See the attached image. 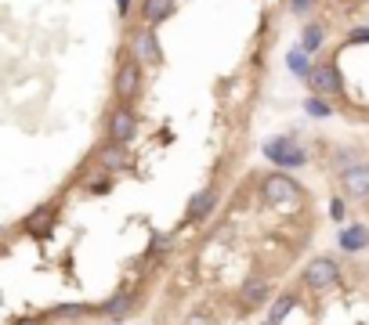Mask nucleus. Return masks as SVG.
<instances>
[{
    "instance_id": "obj_1",
    "label": "nucleus",
    "mask_w": 369,
    "mask_h": 325,
    "mask_svg": "<svg viewBox=\"0 0 369 325\" xmlns=\"http://www.w3.org/2000/svg\"><path fill=\"white\" fill-rule=\"evenodd\" d=\"M340 282V264L333 260V257H315V260H308V267H304V286L311 289V293H326L330 286H337Z\"/></svg>"
},
{
    "instance_id": "obj_2",
    "label": "nucleus",
    "mask_w": 369,
    "mask_h": 325,
    "mask_svg": "<svg viewBox=\"0 0 369 325\" xmlns=\"http://www.w3.org/2000/svg\"><path fill=\"white\" fill-rule=\"evenodd\" d=\"M261 199H265L268 206L297 202L300 199V185L290 174H268V177H261Z\"/></svg>"
},
{
    "instance_id": "obj_3",
    "label": "nucleus",
    "mask_w": 369,
    "mask_h": 325,
    "mask_svg": "<svg viewBox=\"0 0 369 325\" xmlns=\"http://www.w3.org/2000/svg\"><path fill=\"white\" fill-rule=\"evenodd\" d=\"M265 159H272L276 167H304V162H308L304 148H297L290 134H283V138H268V141H265Z\"/></svg>"
},
{
    "instance_id": "obj_4",
    "label": "nucleus",
    "mask_w": 369,
    "mask_h": 325,
    "mask_svg": "<svg viewBox=\"0 0 369 325\" xmlns=\"http://www.w3.org/2000/svg\"><path fill=\"white\" fill-rule=\"evenodd\" d=\"M131 58H138L141 66H163V51H160V40H156L152 26L134 29V36H131Z\"/></svg>"
},
{
    "instance_id": "obj_5",
    "label": "nucleus",
    "mask_w": 369,
    "mask_h": 325,
    "mask_svg": "<svg viewBox=\"0 0 369 325\" xmlns=\"http://www.w3.org/2000/svg\"><path fill=\"white\" fill-rule=\"evenodd\" d=\"M113 91H116L120 101H131V98L141 91V62H138V58L120 62V69H116V76H113Z\"/></svg>"
},
{
    "instance_id": "obj_6",
    "label": "nucleus",
    "mask_w": 369,
    "mask_h": 325,
    "mask_svg": "<svg viewBox=\"0 0 369 325\" xmlns=\"http://www.w3.org/2000/svg\"><path fill=\"white\" fill-rule=\"evenodd\" d=\"M134 127H138V120H134V113H131L127 105L113 108V116H109V138H113V145H127L134 138Z\"/></svg>"
},
{
    "instance_id": "obj_7",
    "label": "nucleus",
    "mask_w": 369,
    "mask_h": 325,
    "mask_svg": "<svg viewBox=\"0 0 369 325\" xmlns=\"http://www.w3.org/2000/svg\"><path fill=\"white\" fill-rule=\"evenodd\" d=\"M340 185L351 199H369V167L365 162H355V167H344Z\"/></svg>"
},
{
    "instance_id": "obj_8",
    "label": "nucleus",
    "mask_w": 369,
    "mask_h": 325,
    "mask_svg": "<svg viewBox=\"0 0 369 325\" xmlns=\"http://www.w3.org/2000/svg\"><path fill=\"white\" fill-rule=\"evenodd\" d=\"M308 83L315 87V94H337L340 91V73H337V66H315L311 69V76H308Z\"/></svg>"
},
{
    "instance_id": "obj_9",
    "label": "nucleus",
    "mask_w": 369,
    "mask_h": 325,
    "mask_svg": "<svg viewBox=\"0 0 369 325\" xmlns=\"http://www.w3.org/2000/svg\"><path fill=\"white\" fill-rule=\"evenodd\" d=\"M174 8H178V0H141V19H145V26L156 29L174 15Z\"/></svg>"
},
{
    "instance_id": "obj_10",
    "label": "nucleus",
    "mask_w": 369,
    "mask_h": 325,
    "mask_svg": "<svg viewBox=\"0 0 369 325\" xmlns=\"http://www.w3.org/2000/svg\"><path fill=\"white\" fill-rule=\"evenodd\" d=\"M268 293H272L268 279H261V275H250V279L243 282V289H239V300H243L246 307H257V304H265V300H268Z\"/></svg>"
},
{
    "instance_id": "obj_11",
    "label": "nucleus",
    "mask_w": 369,
    "mask_h": 325,
    "mask_svg": "<svg viewBox=\"0 0 369 325\" xmlns=\"http://www.w3.org/2000/svg\"><path fill=\"white\" fill-rule=\"evenodd\" d=\"M218 206V188L214 185H210V188H203V192H196L192 199H188V221H203V217L210 213V210H214Z\"/></svg>"
},
{
    "instance_id": "obj_12",
    "label": "nucleus",
    "mask_w": 369,
    "mask_h": 325,
    "mask_svg": "<svg viewBox=\"0 0 369 325\" xmlns=\"http://www.w3.org/2000/svg\"><path fill=\"white\" fill-rule=\"evenodd\" d=\"M365 246H369V228H365V225H348V228H340V249L362 253Z\"/></svg>"
},
{
    "instance_id": "obj_13",
    "label": "nucleus",
    "mask_w": 369,
    "mask_h": 325,
    "mask_svg": "<svg viewBox=\"0 0 369 325\" xmlns=\"http://www.w3.org/2000/svg\"><path fill=\"white\" fill-rule=\"evenodd\" d=\"M55 217H59L55 206H40V210L29 217V221H26V232H29V235H47L51 225H55Z\"/></svg>"
},
{
    "instance_id": "obj_14",
    "label": "nucleus",
    "mask_w": 369,
    "mask_h": 325,
    "mask_svg": "<svg viewBox=\"0 0 369 325\" xmlns=\"http://www.w3.org/2000/svg\"><path fill=\"white\" fill-rule=\"evenodd\" d=\"M286 66H290V73L293 76H300V80H308L311 76V62H308V51L304 47H290V54H286Z\"/></svg>"
},
{
    "instance_id": "obj_15",
    "label": "nucleus",
    "mask_w": 369,
    "mask_h": 325,
    "mask_svg": "<svg viewBox=\"0 0 369 325\" xmlns=\"http://www.w3.org/2000/svg\"><path fill=\"white\" fill-rule=\"evenodd\" d=\"M326 43V26H319V22H311V26H304V36H300V47L308 51V54H315Z\"/></svg>"
},
{
    "instance_id": "obj_16",
    "label": "nucleus",
    "mask_w": 369,
    "mask_h": 325,
    "mask_svg": "<svg viewBox=\"0 0 369 325\" xmlns=\"http://www.w3.org/2000/svg\"><path fill=\"white\" fill-rule=\"evenodd\" d=\"M98 311L109 314V318H127V311H131V293H116L113 300H105Z\"/></svg>"
},
{
    "instance_id": "obj_17",
    "label": "nucleus",
    "mask_w": 369,
    "mask_h": 325,
    "mask_svg": "<svg viewBox=\"0 0 369 325\" xmlns=\"http://www.w3.org/2000/svg\"><path fill=\"white\" fill-rule=\"evenodd\" d=\"M101 162H105V170H116V167H123V148L120 145H109L101 152Z\"/></svg>"
},
{
    "instance_id": "obj_18",
    "label": "nucleus",
    "mask_w": 369,
    "mask_h": 325,
    "mask_svg": "<svg viewBox=\"0 0 369 325\" xmlns=\"http://www.w3.org/2000/svg\"><path fill=\"white\" fill-rule=\"evenodd\" d=\"M293 307H297V296H293V293H286V296H279V304L272 307V321H283V318H286V314H290Z\"/></svg>"
},
{
    "instance_id": "obj_19",
    "label": "nucleus",
    "mask_w": 369,
    "mask_h": 325,
    "mask_svg": "<svg viewBox=\"0 0 369 325\" xmlns=\"http://www.w3.org/2000/svg\"><path fill=\"white\" fill-rule=\"evenodd\" d=\"M94 307H87V304H62V307H55V314L59 318H76V314H91Z\"/></svg>"
},
{
    "instance_id": "obj_20",
    "label": "nucleus",
    "mask_w": 369,
    "mask_h": 325,
    "mask_svg": "<svg viewBox=\"0 0 369 325\" xmlns=\"http://www.w3.org/2000/svg\"><path fill=\"white\" fill-rule=\"evenodd\" d=\"M304 113L323 120V116H330V105H326V101H319V98H308V101H304Z\"/></svg>"
},
{
    "instance_id": "obj_21",
    "label": "nucleus",
    "mask_w": 369,
    "mask_h": 325,
    "mask_svg": "<svg viewBox=\"0 0 369 325\" xmlns=\"http://www.w3.org/2000/svg\"><path fill=\"white\" fill-rule=\"evenodd\" d=\"M290 8H293V15H308L315 8V0H290Z\"/></svg>"
},
{
    "instance_id": "obj_22",
    "label": "nucleus",
    "mask_w": 369,
    "mask_h": 325,
    "mask_svg": "<svg viewBox=\"0 0 369 325\" xmlns=\"http://www.w3.org/2000/svg\"><path fill=\"white\" fill-rule=\"evenodd\" d=\"M330 217H333V221H344V199L340 195L330 202Z\"/></svg>"
},
{
    "instance_id": "obj_23",
    "label": "nucleus",
    "mask_w": 369,
    "mask_h": 325,
    "mask_svg": "<svg viewBox=\"0 0 369 325\" xmlns=\"http://www.w3.org/2000/svg\"><path fill=\"white\" fill-rule=\"evenodd\" d=\"M348 40H351V43H369V26H365V29H351Z\"/></svg>"
},
{
    "instance_id": "obj_24",
    "label": "nucleus",
    "mask_w": 369,
    "mask_h": 325,
    "mask_svg": "<svg viewBox=\"0 0 369 325\" xmlns=\"http://www.w3.org/2000/svg\"><path fill=\"white\" fill-rule=\"evenodd\" d=\"M188 325H214V318H210V314H192Z\"/></svg>"
},
{
    "instance_id": "obj_25",
    "label": "nucleus",
    "mask_w": 369,
    "mask_h": 325,
    "mask_svg": "<svg viewBox=\"0 0 369 325\" xmlns=\"http://www.w3.org/2000/svg\"><path fill=\"white\" fill-rule=\"evenodd\" d=\"M15 325H40V318H22V321H15Z\"/></svg>"
},
{
    "instance_id": "obj_26",
    "label": "nucleus",
    "mask_w": 369,
    "mask_h": 325,
    "mask_svg": "<svg viewBox=\"0 0 369 325\" xmlns=\"http://www.w3.org/2000/svg\"><path fill=\"white\" fill-rule=\"evenodd\" d=\"M127 8H131V0H120V15H127Z\"/></svg>"
}]
</instances>
